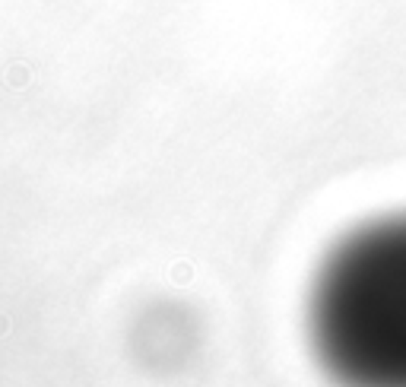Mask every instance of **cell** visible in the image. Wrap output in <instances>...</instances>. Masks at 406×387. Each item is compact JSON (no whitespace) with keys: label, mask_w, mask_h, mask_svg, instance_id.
Instances as JSON below:
<instances>
[{"label":"cell","mask_w":406,"mask_h":387,"mask_svg":"<svg viewBox=\"0 0 406 387\" xmlns=\"http://www.w3.org/2000/svg\"><path fill=\"white\" fill-rule=\"evenodd\" d=\"M305 337L333 387H406V210L349 228L321 257Z\"/></svg>","instance_id":"obj_1"}]
</instances>
